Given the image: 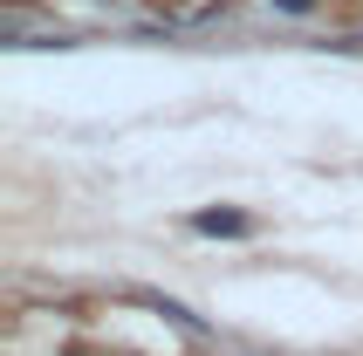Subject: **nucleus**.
Returning <instances> with one entry per match:
<instances>
[{"label": "nucleus", "mask_w": 363, "mask_h": 356, "mask_svg": "<svg viewBox=\"0 0 363 356\" xmlns=\"http://www.w3.org/2000/svg\"><path fill=\"white\" fill-rule=\"evenodd\" d=\"M274 7H281V14H308V7H315V0H274Z\"/></svg>", "instance_id": "nucleus-2"}, {"label": "nucleus", "mask_w": 363, "mask_h": 356, "mask_svg": "<svg viewBox=\"0 0 363 356\" xmlns=\"http://www.w3.org/2000/svg\"><path fill=\"white\" fill-rule=\"evenodd\" d=\"M192 233H206V240H247V233H254V213H240V206H199V213H192Z\"/></svg>", "instance_id": "nucleus-1"}]
</instances>
